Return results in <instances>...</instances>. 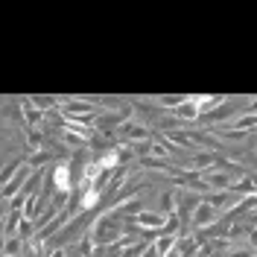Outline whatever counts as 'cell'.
<instances>
[{"instance_id":"cell-9","label":"cell","mask_w":257,"mask_h":257,"mask_svg":"<svg viewBox=\"0 0 257 257\" xmlns=\"http://www.w3.org/2000/svg\"><path fill=\"white\" fill-rule=\"evenodd\" d=\"M176 242H178V237L176 234H161L158 240H155V248H158V254L161 257H167L173 248H176Z\"/></svg>"},{"instance_id":"cell-19","label":"cell","mask_w":257,"mask_h":257,"mask_svg":"<svg viewBox=\"0 0 257 257\" xmlns=\"http://www.w3.org/2000/svg\"><path fill=\"white\" fill-rule=\"evenodd\" d=\"M254 257H257V251H254Z\"/></svg>"},{"instance_id":"cell-14","label":"cell","mask_w":257,"mask_h":257,"mask_svg":"<svg viewBox=\"0 0 257 257\" xmlns=\"http://www.w3.org/2000/svg\"><path fill=\"white\" fill-rule=\"evenodd\" d=\"M27 141H30V146H41L44 144V135L41 132H27Z\"/></svg>"},{"instance_id":"cell-15","label":"cell","mask_w":257,"mask_h":257,"mask_svg":"<svg viewBox=\"0 0 257 257\" xmlns=\"http://www.w3.org/2000/svg\"><path fill=\"white\" fill-rule=\"evenodd\" d=\"M245 245H248V248H254V251H257V225L251 228V231H248V237H245Z\"/></svg>"},{"instance_id":"cell-18","label":"cell","mask_w":257,"mask_h":257,"mask_svg":"<svg viewBox=\"0 0 257 257\" xmlns=\"http://www.w3.org/2000/svg\"><path fill=\"white\" fill-rule=\"evenodd\" d=\"M50 257H67V251H64V248H53V254Z\"/></svg>"},{"instance_id":"cell-10","label":"cell","mask_w":257,"mask_h":257,"mask_svg":"<svg viewBox=\"0 0 257 257\" xmlns=\"http://www.w3.org/2000/svg\"><path fill=\"white\" fill-rule=\"evenodd\" d=\"M24 117H27V123H41L44 120V108H35V102H24Z\"/></svg>"},{"instance_id":"cell-13","label":"cell","mask_w":257,"mask_h":257,"mask_svg":"<svg viewBox=\"0 0 257 257\" xmlns=\"http://www.w3.org/2000/svg\"><path fill=\"white\" fill-rule=\"evenodd\" d=\"M225 257H254V248H248V245H240V248H231Z\"/></svg>"},{"instance_id":"cell-12","label":"cell","mask_w":257,"mask_h":257,"mask_svg":"<svg viewBox=\"0 0 257 257\" xmlns=\"http://www.w3.org/2000/svg\"><path fill=\"white\" fill-rule=\"evenodd\" d=\"M21 245H24V240H21V237H6V240H3V257L18 254V251H21Z\"/></svg>"},{"instance_id":"cell-8","label":"cell","mask_w":257,"mask_h":257,"mask_svg":"<svg viewBox=\"0 0 257 257\" xmlns=\"http://www.w3.org/2000/svg\"><path fill=\"white\" fill-rule=\"evenodd\" d=\"M196 248H199V240H196V237H178L176 251L181 257H193V254H196Z\"/></svg>"},{"instance_id":"cell-7","label":"cell","mask_w":257,"mask_h":257,"mask_svg":"<svg viewBox=\"0 0 257 257\" xmlns=\"http://www.w3.org/2000/svg\"><path fill=\"white\" fill-rule=\"evenodd\" d=\"M205 181H208L213 190H231V187H234V178L228 176V173H208Z\"/></svg>"},{"instance_id":"cell-5","label":"cell","mask_w":257,"mask_h":257,"mask_svg":"<svg viewBox=\"0 0 257 257\" xmlns=\"http://www.w3.org/2000/svg\"><path fill=\"white\" fill-rule=\"evenodd\" d=\"M53 184H56V193H70V164H56L53 167Z\"/></svg>"},{"instance_id":"cell-11","label":"cell","mask_w":257,"mask_h":257,"mask_svg":"<svg viewBox=\"0 0 257 257\" xmlns=\"http://www.w3.org/2000/svg\"><path fill=\"white\" fill-rule=\"evenodd\" d=\"M213 161H216V155H213V152H199V155L190 161V167H193V170H208Z\"/></svg>"},{"instance_id":"cell-3","label":"cell","mask_w":257,"mask_h":257,"mask_svg":"<svg viewBox=\"0 0 257 257\" xmlns=\"http://www.w3.org/2000/svg\"><path fill=\"white\" fill-rule=\"evenodd\" d=\"M216 216H219V210L213 208L210 202H202V205L196 208V213H193L190 222L196 225V228H208V225H216Z\"/></svg>"},{"instance_id":"cell-4","label":"cell","mask_w":257,"mask_h":257,"mask_svg":"<svg viewBox=\"0 0 257 257\" xmlns=\"http://www.w3.org/2000/svg\"><path fill=\"white\" fill-rule=\"evenodd\" d=\"M135 222L141 225V228H152V231H155V237H161V234H164V225H167V216L152 213V210H141V213L135 216Z\"/></svg>"},{"instance_id":"cell-6","label":"cell","mask_w":257,"mask_h":257,"mask_svg":"<svg viewBox=\"0 0 257 257\" xmlns=\"http://www.w3.org/2000/svg\"><path fill=\"white\" fill-rule=\"evenodd\" d=\"M173 114H176L178 120H196V117H202V111H199V99H184L181 105L173 108Z\"/></svg>"},{"instance_id":"cell-1","label":"cell","mask_w":257,"mask_h":257,"mask_svg":"<svg viewBox=\"0 0 257 257\" xmlns=\"http://www.w3.org/2000/svg\"><path fill=\"white\" fill-rule=\"evenodd\" d=\"M27 178H32V167H30V164H21V167L15 170V178L3 181V199H6V205H9V202H12V196L24 187V181H27Z\"/></svg>"},{"instance_id":"cell-2","label":"cell","mask_w":257,"mask_h":257,"mask_svg":"<svg viewBox=\"0 0 257 257\" xmlns=\"http://www.w3.org/2000/svg\"><path fill=\"white\" fill-rule=\"evenodd\" d=\"M117 135L126 141V144H135V141H152V135H149V128L144 123H123V126L117 128Z\"/></svg>"},{"instance_id":"cell-16","label":"cell","mask_w":257,"mask_h":257,"mask_svg":"<svg viewBox=\"0 0 257 257\" xmlns=\"http://www.w3.org/2000/svg\"><path fill=\"white\" fill-rule=\"evenodd\" d=\"M144 257H161L158 254V248H155V245H149V248H146V254Z\"/></svg>"},{"instance_id":"cell-17","label":"cell","mask_w":257,"mask_h":257,"mask_svg":"<svg viewBox=\"0 0 257 257\" xmlns=\"http://www.w3.org/2000/svg\"><path fill=\"white\" fill-rule=\"evenodd\" d=\"M248 178H251V193H254V196H257V173H251V176H248Z\"/></svg>"}]
</instances>
